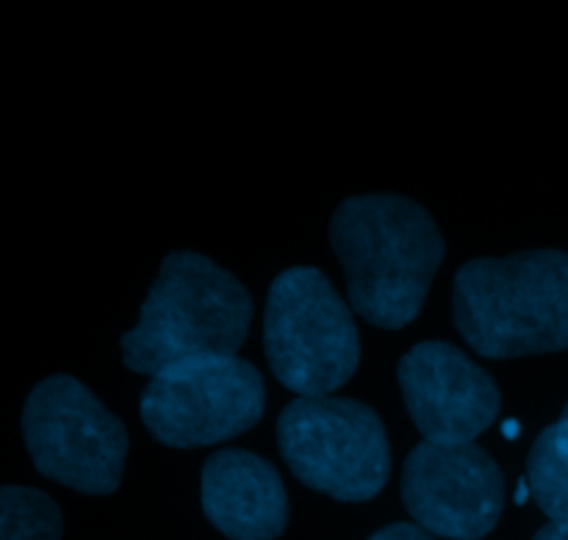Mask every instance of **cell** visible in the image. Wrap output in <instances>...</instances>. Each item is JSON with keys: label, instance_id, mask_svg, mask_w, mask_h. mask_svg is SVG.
Returning a JSON list of instances; mask_svg holds the SVG:
<instances>
[{"label": "cell", "instance_id": "obj_1", "mask_svg": "<svg viewBox=\"0 0 568 540\" xmlns=\"http://www.w3.org/2000/svg\"><path fill=\"white\" fill-rule=\"evenodd\" d=\"M331 244L347 275L349 305L383 330L419 316L447 253L436 220L403 194L344 200L331 220Z\"/></svg>", "mask_w": 568, "mask_h": 540}, {"label": "cell", "instance_id": "obj_2", "mask_svg": "<svg viewBox=\"0 0 568 540\" xmlns=\"http://www.w3.org/2000/svg\"><path fill=\"white\" fill-rule=\"evenodd\" d=\"M455 327L475 353L505 360L568 349V255L530 249L466 261L453 283Z\"/></svg>", "mask_w": 568, "mask_h": 540}, {"label": "cell", "instance_id": "obj_3", "mask_svg": "<svg viewBox=\"0 0 568 540\" xmlns=\"http://www.w3.org/2000/svg\"><path fill=\"white\" fill-rule=\"evenodd\" d=\"M253 322L244 283L200 253L178 249L161 264L133 330L122 336V360L139 375L200 355H236Z\"/></svg>", "mask_w": 568, "mask_h": 540}, {"label": "cell", "instance_id": "obj_4", "mask_svg": "<svg viewBox=\"0 0 568 540\" xmlns=\"http://www.w3.org/2000/svg\"><path fill=\"white\" fill-rule=\"evenodd\" d=\"M264 344L272 375L300 397H331L361 364L353 308L316 266H292L275 277Z\"/></svg>", "mask_w": 568, "mask_h": 540}, {"label": "cell", "instance_id": "obj_5", "mask_svg": "<svg viewBox=\"0 0 568 540\" xmlns=\"http://www.w3.org/2000/svg\"><path fill=\"white\" fill-rule=\"evenodd\" d=\"M277 444L300 482L338 502L377 497L392 475L386 427L358 399L297 397L277 419Z\"/></svg>", "mask_w": 568, "mask_h": 540}, {"label": "cell", "instance_id": "obj_6", "mask_svg": "<svg viewBox=\"0 0 568 540\" xmlns=\"http://www.w3.org/2000/svg\"><path fill=\"white\" fill-rule=\"evenodd\" d=\"M22 438L33 466L48 480L81 493L120 488L128 430L75 377H44L22 408Z\"/></svg>", "mask_w": 568, "mask_h": 540}, {"label": "cell", "instance_id": "obj_7", "mask_svg": "<svg viewBox=\"0 0 568 540\" xmlns=\"http://www.w3.org/2000/svg\"><path fill=\"white\" fill-rule=\"evenodd\" d=\"M264 377L239 355H200L150 377L142 421L155 441L175 449L227 441L264 416Z\"/></svg>", "mask_w": 568, "mask_h": 540}, {"label": "cell", "instance_id": "obj_8", "mask_svg": "<svg viewBox=\"0 0 568 540\" xmlns=\"http://www.w3.org/2000/svg\"><path fill=\"white\" fill-rule=\"evenodd\" d=\"M403 502L425 532L483 540L505 508V477L477 444L422 441L403 466Z\"/></svg>", "mask_w": 568, "mask_h": 540}, {"label": "cell", "instance_id": "obj_9", "mask_svg": "<svg viewBox=\"0 0 568 540\" xmlns=\"http://www.w3.org/2000/svg\"><path fill=\"white\" fill-rule=\"evenodd\" d=\"M405 408L433 444H475L497 419L499 388L488 371L458 347L422 342L397 366Z\"/></svg>", "mask_w": 568, "mask_h": 540}, {"label": "cell", "instance_id": "obj_10", "mask_svg": "<svg viewBox=\"0 0 568 540\" xmlns=\"http://www.w3.org/2000/svg\"><path fill=\"white\" fill-rule=\"evenodd\" d=\"M203 510L231 540H272L286 530L288 497L270 460L222 449L203 466Z\"/></svg>", "mask_w": 568, "mask_h": 540}, {"label": "cell", "instance_id": "obj_11", "mask_svg": "<svg viewBox=\"0 0 568 540\" xmlns=\"http://www.w3.org/2000/svg\"><path fill=\"white\" fill-rule=\"evenodd\" d=\"M527 482L552 524L568 530V416L536 438L527 460Z\"/></svg>", "mask_w": 568, "mask_h": 540}, {"label": "cell", "instance_id": "obj_12", "mask_svg": "<svg viewBox=\"0 0 568 540\" xmlns=\"http://www.w3.org/2000/svg\"><path fill=\"white\" fill-rule=\"evenodd\" d=\"M0 540H61V513L48 493L26 486L0 491Z\"/></svg>", "mask_w": 568, "mask_h": 540}, {"label": "cell", "instance_id": "obj_13", "mask_svg": "<svg viewBox=\"0 0 568 540\" xmlns=\"http://www.w3.org/2000/svg\"><path fill=\"white\" fill-rule=\"evenodd\" d=\"M369 540H433L430 532L422 530L419 524H392L383 527L381 532H375Z\"/></svg>", "mask_w": 568, "mask_h": 540}, {"label": "cell", "instance_id": "obj_14", "mask_svg": "<svg viewBox=\"0 0 568 540\" xmlns=\"http://www.w3.org/2000/svg\"><path fill=\"white\" fill-rule=\"evenodd\" d=\"M532 540H568V530L558 524H547L544 530H538V536Z\"/></svg>", "mask_w": 568, "mask_h": 540}, {"label": "cell", "instance_id": "obj_15", "mask_svg": "<svg viewBox=\"0 0 568 540\" xmlns=\"http://www.w3.org/2000/svg\"><path fill=\"white\" fill-rule=\"evenodd\" d=\"M564 416H568V403H566V408H564Z\"/></svg>", "mask_w": 568, "mask_h": 540}]
</instances>
